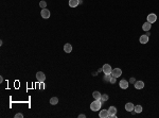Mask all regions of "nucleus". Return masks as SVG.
Returning <instances> with one entry per match:
<instances>
[{"label": "nucleus", "instance_id": "obj_15", "mask_svg": "<svg viewBox=\"0 0 159 118\" xmlns=\"http://www.w3.org/2000/svg\"><path fill=\"white\" fill-rule=\"evenodd\" d=\"M64 51H65L66 53H70V52L72 51V46H71V44H66L65 46H64Z\"/></svg>", "mask_w": 159, "mask_h": 118}, {"label": "nucleus", "instance_id": "obj_10", "mask_svg": "<svg viewBox=\"0 0 159 118\" xmlns=\"http://www.w3.org/2000/svg\"><path fill=\"white\" fill-rule=\"evenodd\" d=\"M151 28H152V24H151V22H149V21L144 22L143 26H142V30L145 31V32H149V31L151 30Z\"/></svg>", "mask_w": 159, "mask_h": 118}, {"label": "nucleus", "instance_id": "obj_9", "mask_svg": "<svg viewBox=\"0 0 159 118\" xmlns=\"http://www.w3.org/2000/svg\"><path fill=\"white\" fill-rule=\"evenodd\" d=\"M99 117L100 118H109V112H108V110H102V111H100Z\"/></svg>", "mask_w": 159, "mask_h": 118}, {"label": "nucleus", "instance_id": "obj_23", "mask_svg": "<svg viewBox=\"0 0 159 118\" xmlns=\"http://www.w3.org/2000/svg\"><path fill=\"white\" fill-rule=\"evenodd\" d=\"M15 118H23V115H22L21 113H17V114L15 115Z\"/></svg>", "mask_w": 159, "mask_h": 118}, {"label": "nucleus", "instance_id": "obj_25", "mask_svg": "<svg viewBox=\"0 0 159 118\" xmlns=\"http://www.w3.org/2000/svg\"><path fill=\"white\" fill-rule=\"evenodd\" d=\"M129 82H131V83H136V79L133 77V78H131V80H129Z\"/></svg>", "mask_w": 159, "mask_h": 118}, {"label": "nucleus", "instance_id": "obj_5", "mask_svg": "<svg viewBox=\"0 0 159 118\" xmlns=\"http://www.w3.org/2000/svg\"><path fill=\"white\" fill-rule=\"evenodd\" d=\"M108 112H109V118H116L117 117V108L115 106H110L108 108Z\"/></svg>", "mask_w": 159, "mask_h": 118}, {"label": "nucleus", "instance_id": "obj_24", "mask_svg": "<svg viewBox=\"0 0 159 118\" xmlns=\"http://www.w3.org/2000/svg\"><path fill=\"white\" fill-rule=\"evenodd\" d=\"M39 88H40V89H44V88H45V85H44V82H40V85H39Z\"/></svg>", "mask_w": 159, "mask_h": 118}, {"label": "nucleus", "instance_id": "obj_26", "mask_svg": "<svg viewBox=\"0 0 159 118\" xmlns=\"http://www.w3.org/2000/svg\"><path fill=\"white\" fill-rule=\"evenodd\" d=\"M79 117H80V118H85V117H86V115H85V114H80V115H79Z\"/></svg>", "mask_w": 159, "mask_h": 118}, {"label": "nucleus", "instance_id": "obj_6", "mask_svg": "<svg viewBox=\"0 0 159 118\" xmlns=\"http://www.w3.org/2000/svg\"><path fill=\"white\" fill-rule=\"evenodd\" d=\"M40 15H42V18H45V19H48V18L50 17V15H51V13H50V11L48 10V9H42Z\"/></svg>", "mask_w": 159, "mask_h": 118}, {"label": "nucleus", "instance_id": "obj_13", "mask_svg": "<svg viewBox=\"0 0 159 118\" xmlns=\"http://www.w3.org/2000/svg\"><path fill=\"white\" fill-rule=\"evenodd\" d=\"M143 87H144V82L143 81H136V83H135L136 89H142Z\"/></svg>", "mask_w": 159, "mask_h": 118}, {"label": "nucleus", "instance_id": "obj_1", "mask_svg": "<svg viewBox=\"0 0 159 118\" xmlns=\"http://www.w3.org/2000/svg\"><path fill=\"white\" fill-rule=\"evenodd\" d=\"M102 103H103V102L101 101V99H98V100L94 99V101L91 102V104H90V110H91L92 112H98V111H100V108H101Z\"/></svg>", "mask_w": 159, "mask_h": 118}, {"label": "nucleus", "instance_id": "obj_17", "mask_svg": "<svg viewBox=\"0 0 159 118\" xmlns=\"http://www.w3.org/2000/svg\"><path fill=\"white\" fill-rule=\"evenodd\" d=\"M134 111H135V113H141L142 111H143V108H142V105H140V104H138V105H135V108H134Z\"/></svg>", "mask_w": 159, "mask_h": 118}, {"label": "nucleus", "instance_id": "obj_4", "mask_svg": "<svg viewBox=\"0 0 159 118\" xmlns=\"http://www.w3.org/2000/svg\"><path fill=\"white\" fill-rule=\"evenodd\" d=\"M36 79H37L38 82H45V80H46V76H45V74L42 71H38L37 74H36Z\"/></svg>", "mask_w": 159, "mask_h": 118}, {"label": "nucleus", "instance_id": "obj_18", "mask_svg": "<svg viewBox=\"0 0 159 118\" xmlns=\"http://www.w3.org/2000/svg\"><path fill=\"white\" fill-rule=\"evenodd\" d=\"M50 103L52 104V105H55V104L58 103V98L57 97H52L51 99H50Z\"/></svg>", "mask_w": 159, "mask_h": 118}, {"label": "nucleus", "instance_id": "obj_14", "mask_svg": "<svg viewBox=\"0 0 159 118\" xmlns=\"http://www.w3.org/2000/svg\"><path fill=\"white\" fill-rule=\"evenodd\" d=\"M79 4H80V0H69L70 8H76Z\"/></svg>", "mask_w": 159, "mask_h": 118}, {"label": "nucleus", "instance_id": "obj_20", "mask_svg": "<svg viewBox=\"0 0 159 118\" xmlns=\"http://www.w3.org/2000/svg\"><path fill=\"white\" fill-rule=\"evenodd\" d=\"M39 6H40V9H46L47 8V2L44 1V0H42V1L39 2Z\"/></svg>", "mask_w": 159, "mask_h": 118}, {"label": "nucleus", "instance_id": "obj_12", "mask_svg": "<svg viewBox=\"0 0 159 118\" xmlns=\"http://www.w3.org/2000/svg\"><path fill=\"white\" fill-rule=\"evenodd\" d=\"M134 108H135V105L131 102H127L125 104V111L127 112H131V111H134Z\"/></svg>", "mask_w": 159, "mask_h": 118}, {"label": "nucleus", "instance_id": "obj_3", "mask_svg": "<svg viewBox=\"0 0 159 118\" xmlns=\"http://www.w3.org/2000/svg\"><path fill=\"white\" fill-rule=\"evenodd\" d=\"M121 74H122L121 68H113L112 71H111V76L115 77V78H117V79L119 78V77H121Z\"/></svg>", "mask_w": 159, "mask_h": 118}, {"label": "nucleus", "instance_id": "obj_19", "mask_svg": "<svg viewBox=\"0 0 159 118\" xmlns=\"http://www.w3.org/2000/svg\"><path fill=\"white\" fill-rule=\"evenodd\" d=\"M108 98H109V97H108V95H106V94H103L101 96V101L102 102H106L108 100Z\"/></svg>", "mask_w": 159, "mask_h": 118}, {"label": "nucleus", "instance_id": "obj_11", "mask_svg": "<svg viewBox=\"0 0 159 118\" xmlns=\"http://www.w3.org/2000/svg\"><path fill=\"white\" fill-rule=\"evenodd\" d=\"M139 42L141 43V44H146V43H149V36H147L146 34H143V35L140 36Z\"/></svg>", "mask_w": 159, "mask_h": 118}, {"label": "nucleus", "instance_id": "obj_2", "mask_svg": "<svg viewBox=\"0 0 159 118\" xmlns=\"http://www.w3.org/2000/svg\"><path fill=\"white\" fill-rule=\"evenodd\" d=\"M102 70L105 74H111V71H112V68L109 64H104L103 67H102Z\"/></svg>", "mask_w": 159, "mask_h": 118}, {"label": "nucleus", "instance_id": "obj_22", "mask_svg": "<svg viewBox=\"0 0 159 118\" xmlns=\"http://www.w3.org/2000/svg\"><path fill=\"white\" fill-rule=\"evenodd\" d=\"M116 80H117V78H115V77L111 76V77H110V81H109V83L113 84V83H116Z\"/></svg>", "mask_w": 159, "mask_h": 118}, {"label": "nucleus", "instance_id": "obj_7", "mask_svg": "<svg viewBox=\"0 0 159 118\" xmlns=\"http://www.w3.org/2000/svg\"><path fill=\"white\" fill-rule=\"evenodd\" d=\"M146 18H147V21H149V22H151V24H154V22L157 20V15L154 14V13H151V14L147 15Z\"/></svg>", "mask_w": 159, "mask_h": 118}, {"label": "nucleus", "instance_id": "obj_16", "mask_svg": "<svg viewBox=\"0 0 159 118\" xmlns=\"http://www.w3.org/2000/svg\"><path fill=\"white\" fill-rule=\"evenodd\" d=\"M92 96H94V98L95 99V100H98V99H101V96L102 94L100 92H98V90H95V92H94V94H92Z\"/></svg>", "mask_w": 159, "mask_h": 118}, {"label": "nucleus", "instance_id": "obj_21", "mask_svg": "<svg viewBox=\"0 0 159 118\" xmlns=\"http://www.w3.org/2000/svg\"><path fill=\"white\" fill-rule=\"evenodd\" d=\"M110 77H111V74H105V77H104L103 80L105 81V82H109V81H110Z\"/></svg>", "mask_w": 159, "mask_h": 118}, {"label": "nucleus", "instance_id": "obj_8", "mask_svg": "<svg viewBox=\"0 0 159 118\" xmlns=\"http://www.w3.org/2000/svg\"><path fill=\"white\" fill-rule=\"evenodd\" d=\"M119 85H120V87H121L122 89H127L128 86H129V82H128V81H126V80H121L119 82Z\"/></svg>", "mask_w": 159, "mask_h": 118}]
</instances>
